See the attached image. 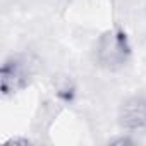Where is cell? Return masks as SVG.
<instances>
[{
	"mask_svg": "<svg viewBox=\"0 0 146 146\" xmlns=\"http://www.w3.org/2000/svg\"><path fill=\"white\" fill-rule=\"evenodd\" d=\"M36 74V60L26 53H16L4 60L0 69V91L12 96L28 88Z\"/></svg>",
	"mask_w": 146,
	"mask_h": 146,
	"instance_id": "obj_1",
	"label": "cell"
},
{
	"mask_svg": "<svg viewBox=\"0 0 146 146\" xmlns=\"http://www.w3.org/2000/svg\"><path fill=\"white\" fill-rule=\"evenodd\" d=\"M131 43L122 29L105 31L95 45V58L100 67L107 70L122 69L131 58Z\"/></svg>",
	"mask_w": 146,
	"mask_h": 146,
	"instance_id": "obj_2",
	"label": "cell"
},
{
	"mask_svg": "<svg viewBox=\"0 0 146 146\" xmlns=\"http://www.w3.org/2000/svg\"><path fill=\"white\" fill-rule=\"evenodd\" d=\"M119 124L125 131H146V96H132L120 105Z\"/></svg>",
	"mask_w": 146,
	"mask_h": 146,
	"instance_id": "obj_3",
	"label": "cell"
},
{
	"mask_svg": "<svg viewBox=\"0 0 146 146\" xmlns=\"http://www.w3.org/2000/svg\"><path fill=\"white\" fill-rule=\"evenodd\" d=\"M53 88H55L57 96L62 100H72L76 95V86L72 83V79L67 76H57L53 79Z\"/></svg>",
	"mask_w": 146,
	"mask_h": 146,
	"instance_id": "obj_4",
	"label": "cell"
},
{
	"mask_svg": "<svg viewBox=\"0 0 146 146\" xmlns=\"http://www.w3.org/2000/svg\"><path fill=\"white\" fill-rule=\"evenodd\" d=\"M5 144H29V139H21V137H11Z\"/></svg>",
	"mask_w": 146,
	"mask_h": 146,
	"instance_id": "obj_5",
	"label": "cell"
}]
</instances>
